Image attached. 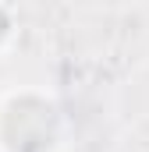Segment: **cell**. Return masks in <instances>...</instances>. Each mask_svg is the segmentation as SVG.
<instances>
[{
  "label": "cell",
  "instance_id": "7a4b0ae2",
  "mask_svg": "<svg viewBox=\"0 0 149 152\" xmlns=\"http://www.w3.org/2000/svg\"><path fill=\"white\" fill-rule=\"evenodd\" d=\"M14 36H18V21H14V11L0 0V53L14 42Z\"/></svg>",
  "mask_w": 149,
  "mask_h": 152
},
{
  "label": "cell",
  "instance_id": "6da1fadb",
  "mask_svg": "<svg viewBox=\"0 0 149 152\" xmlns=\"http://www.w3.org/2000/svg\"><path fill=\"white\" fill-rule=\"evenodd\" d=\"M71 134L60 99L46 88L0 96V152H64Z\"/></svg>",
  "mask_w": 149,
  "mask_h": 152
}]
</instances>
